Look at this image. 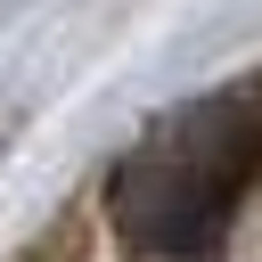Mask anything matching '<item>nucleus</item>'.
I'll list each match as a JSON object with an SVG mask.
<instances>
[{
	"label": "nucleus",
	"instance_id": "1",
	"mask_svg": "<svg viewBox=\"0 0 262 262\" xmlns=\"http://www.w3.org/2000/svg\"><path fill=\"white\" fill-rule=\"evenodd\" d=\"M254 180H262V74L221 82L147 123V139L106 180V221L139 262H213Z\"/></svg>",
	"mask_w": 262,
	"mask_h": 262
}]
</instances>
